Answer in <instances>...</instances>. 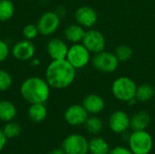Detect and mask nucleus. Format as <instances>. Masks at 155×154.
Returning a JSON list of instances; mask_svg holds the SVG:
<instances>
[{
    "instance_id": "nucleus-1",
    "label": "nucleus",
    "mask_w": 155,
    "mask_h": 154,
    "mask_svg": "<svg viewBox=\"0 0 155 154\" xmlns=\"http://www.w3.org/2000/svg\"><path fill=\"white\" fill-rule=\"evenodd\" d=\"M76 69L66 59L52 60L45 69V80L51 88L63 90L69 87L74 81Z\"/></svg>"
},
{
    "instance_id": "nucleus-2",
    "label": "nucleus",
    "mask_w": 155,
    "mask_h": 154,
    "mask_svg": "<svg viewBox=\"0 0 155 154\" xmlns=\"http://www.w3.org/2000/svg\"><path fill=\"white\" fill-rule=\"evenodd\" d=\"M22 97L30 104L45 103L51 94V87L45 79L38 76H31L23 81L20 86Z\"/></svg>"
},
{
    "instance_id": "nucleus-3",
    "label": "nucleus",
    "mask_w": 155,
    "mask_h": 154,
    "mask_svg": "<svg viewBox=\"0 0 155 154\" xmlns=\"http://www.w3.org/2000/svg\"><path fill=\"white\" fill-rule=\"evenodd\" d=\"M137 85L135 82L127 76H120L116 78L111 87L113 95L119 101L128 103L135 98Z\"/></svg>"
},
{
    "instance_id": "nucleus-4",
    "label": "nucleus",
    "mask_w": 155,
    "mask_h": 154,
    "mask_svg": "<svg viewBox=\"0 0 155 154\" xmlns=\"http://www.w3.org/2000/svg\"><path fill=\"white\" fill-rule=\"evenodd\" d=\"M129 149L134 154H149L153 146L152 135L146 131H134L128 140Z\"/></svg>"
},
{
    "instance_id": "nucleus-5",
    "label": "nucleus",
    "mask_w": 155,
    "mask_h": 154,
    "mask_svg": "<svg viewBox=\"0 0 155 154\" xmlns=\"http://www.w3.org/2000/svg\"><path fill=\"white\" fill-rule=\"evenodd\" d=\"M91 53L82 44H73L69 48L66 55V60L74 69H82L85 67L91 60Z\"/></svg>"
},
{
    "instance_id": "nucleus-6",
    "label": "nucleus",
    "mask_w": 155,
    "mask_h": 154,
    "mask_svg": "<svg viewBox=\"0 0 155 154\" xmlns=\"http://www.w3.org/2000/svg\"><path fill=\"white\" fill-rule=\"evenodd\" d=\"M119 63L120 62L116 58L114 54L104 50L98 54H95L94 56L92 58V64L94 68L104 74L115 72L119 66Z\"/></svg>"
},
{
    "instance_id": "nucleus-7",
    "label": "nucleus",
    "mask_w": 155,
    "mask_h": 154,
    "mask_svg": "<svg viewBox=\"0 0 155 154\" xmlns=\"http://www.w3.org/2000/svg\"><path fill=\"white\" fill-rule=\"evenodd\" d=\"M62 149L66 154H87L89 141L80 133H72L64 140Z\"/></svg>"
},
{
    "instance_id": "nucleus-8",
    "label": "nucleus",
    "mask_w": 155,
    "mask_h": 154,
    "mask_svg": "<svg viewBox=\"0 0 155 154\" xmlns=\"http://www.w3.org/2000/svg\"><path fill=\"white\" fill-rule=\"evenodd\" d=\"M60 23L61 17L55 13V11H47L40 15L36 25L40 34L50 36L57 31Z\"/></svg>"
},
{
    "instance_id": "nucleus-9",
    "label": "nucleus",
    "mask_w": 155,
    "mask_h": 154,
    "mask_svg": "<svg viewBox=\"0 0 155 154\" xmlns=\"http://www.w3.org/2000/svg\"><path fill=\"white\" fill-rule=\"evenodd\" d=\"M82 44L87 48L90 53L95 54L104 50L106 40L102 32L96 29H90L88 31H85V34L83 38Z\"/></svg>"
},
{
    "instance_id": "nucleus-10",
    "label": "nucleus",
    "mask_w": 155,
    "mask_h": 154,
    "mask_svg": "<svg viewBox=\"0 0 155 154\" xmlns=\"http://www.w3.org/2000/svg\"><path fill=\"white\" fill-rule=\"evenodd\" d=\"M11 54L15 59L22 62L29 61L34 58L35 54V46L30 40H21L16 42L12 49Z\"/></svg>"
},
{
    "instance_id": "nucleus-11",
    "label": "nucleus",
    "mask_w": 155,
    "mask_h": 154,
    "mask_svg": "<svg viewBox=\"0 0 155 154\" xmlns=\"http://www.w3.org/2000/svg\"><path fill=\"white\" fill-rule=\"evenodd\" d=\"M88 114L82 104H73L64 111V119L71 126H80L84 124Z\"/></svg>"
},
{
    "instance_id": "nucleus-12",
    "label": "nucleus",
    "mask_w": 155,
    "mask_h": 154,
    "mask_svg": "<svg viewBox=\"0 0 155 154\" xmlns=\"http://www.w3.org/2000/svg\"><path fill=\"white\" fill-rule=\"evenodd\" d=\"M74 19L76 24L84 28L93 27L98 21L97 12L89 5H83L78 7L74 12Z\"/></svg>"
},
{
    "instance_id": "nucleus-13",
    "label": "nucleus",
    "mask_w": 155,
    "mask_h": 154,
    "mask_svg": "<svg viewBox=\"0 0 155 154\" xmlns=\"http://www.w3.org/2000/svg\"><path fill=\"white\" fill-rule=\"evenodd\" d=\"M131 118L122 110H116L109 117L108 125L112 132L114 133H124L130 128Z\"/></svg>"
},
{
    "instance_id": "nucleus-14",
    "label": "nucleus",
    "mask_w": 155,
    "mask_h": 154,
    "mask_svg": "<svg viewBox=\"0 0 155 154\" xmlns=\"http://www.w3.org/2000/svg\"><path fill=\"white\" fill-rule=\"evenodd\" d=\"M67 44L61 38H52L46 44V52L52 60L65 59L68 52Z\"/></svg>"
},
{
    "instance_id": "nucleus-15",
    "label": "nucleus",
    "mask_w": 155,
    "mask_h": 154,
    "mask_svg": "<svg viewBox=\"0 0 155 154\" xmlns=\"http://www.w3.org/2000/svg\"><path fill=\"white\" fill-rule=\"evenodd\" d=\"M82 105L84 107L86 112L90 114L96 115L102 113L105 107V103L103 97L98 94L91 93L84 97Z\"/></svg>"
},
{
    "instance_id": "nucleus-16",
    "label": "nucleus",
    "mask_w": 155,
    "mask_h": 154,
    "mask_svg": "<svg viewBox=\"0 0 155 154\" xmlns=\"http://www.w3.org/2000/svg\"><path fill=\"white\" fill-rule=\"evenodd\" d=\"M151 123V116L145 111L135 113L130 121V128L133 131H144L148 128Z\"/></svg>"
},
{
    "instance_id": "nucleus-17",
    "label": "nucleus",
    "mask_w": 155,
    "mask_h": 154,
    "mask_svg": "<svg viewBox=\"0 0 155 154\" xmlns=\"http://www.w3.org/2000/svg\"><path fill=\"white\" fill-rule=\"evenodd\" d=\"M84 34H85L84 28L78 24L69 25L68 26L65 27L64 31V38L72 44L81 43L83 41Z\"/></svg>"
},
{
    "instance_id": "nucleus-18",
    "label": "nucleus",
    "mask_w": 155,
    "mask_h": 154,
    "mask_svg": "<svg viewBox=\"0 0 155 154\" xmlns=\"http://www.w3.org/2000/svg\"><path fill=\"white\" fill-rule=\"evenodd\" d=\"M27 114L29 119L36 123H42L47 116V109L45 103H31Z\"/></svg>"
},
{
    "instance_id": "nucleus-19",
    "label": "nucleus",
    "mask_w": 155,
    "mask_h": 154,
    "mask_svg": "<svg viewBox=\"0 0 155 154\" xmlns=\"http://www.w3.org/2000/svg\"><path fill=\"white\" fill-rule=\"evenodd\" d=\"M16 107L11 101H0V121L5 123L13 121L14 118L16 116Z\"/></svg>"
},
{
    "instance_id": "nucleus-20",
    "label": "nucleus",
    "mask_w": 155,
    "mask_h": 154,
    "mask_svg": "<svg viewBox=\"0 0 155 154\" xmlns=\"http://www.w3.org/2000/svg\"><path fill=\"white\" fill-rule=\"evenodd\" d=\"M110 150L108 143L101 137L95 136L89 141V152L91 154H109Z\"/></svg>"
},
{
    "instance_id": "nucleus-21",
    "label": "nucleus",
    "mask_w": 155,
    "mask_h": 154,
    "mask_svg": "<svg viewBox=\"0 0 155 154\" xmlns=\"http://www.w3.org/2000/svg\"><path fill=\"white\" fill-rule=\"evenodd\" d=\"M155 95V88L150 84H143L137 86L135 99L137 102L146 103L151 101Z\"/></svg>"
},
{
    "instance_id": "nucleus-22",
    "label": "nucleus",
    "mask_w": 155,
    "mask_h": 154,
    "mask_svg": "<svg viewBox=\"0 0 155 154\" xmlns=\"http://www.w3.org/2000/svg\"><path fill=\"white\" fill-rule=\"evenodd\" d=\"M84 125L85 127L86 132L92 135H97L102 132L104 128L103 121L96 115H92L90 117L88 116Z\"/></svg>"
},
{
    "instance_id": "nucleus-23",
    "label": "nucleus",
    "mask_w": 155,
    "mask_h": 154,
    "mask_svg": "<svg viewBox=\"0 0 155 154\" xmlns=\"http://www.w3.org/2000/svg\"><path fill=\"white\" fill-rule=\"evenodd\" d=\"M15 14V5L12 0H0V22L10 20Z\"/></svg>"
},
{
    "instance_id": "nucleus-24",
    "label": "nucleus",
    "mask_w": 155,
    "mask_h": 154,
    "mask_svg": "<svg viewBox=\"0 0 155 154\" xmlns=\"http://www.w3.org/2000/svg\"><path fill=\"white\" fill-rule=\"evenodd\" d=\"M2 131L7 139H13V138H16L17 136L20 135V133L22 132V127L19 123L10 121V122H7L4 125Z\"/></svg>"
},
{
    "instance_id": "nucleus-25",
    "label": "nucleus",
    "mask_w": 155,
    "mask_h": 154,
    "mask_svg": "<svg viewBox=\"0 0 155 154\" xmlns=\"http://www.w3.org/2000/svg\"><path fill=\"white\" fill-rule=\"evenodd\" d=\"M133 54H134L133 49L129 45H126V44L118 45L114 51V54H115L116 58L119 60V62L129 61L132 58Z\"/></svg>"
},
{
    "instance_id": "nucleus-26",
    "label": "nucleus",
    "mask_w": 155,
    "mask_h": 154,
    "mask_svg": "<svg viewBox=\"0 0 155 154\" xmlns=\"http://www.w3.org/2000/svg\"><path fill=\"white\" fill-rule=\"evenodd\" d=\"M13 84V77L9 72L0 69V92L7 91Z\"/></svg>"
},
{
    "instance_id": "nucleus-27",
    "label": "nucleus",
    "mask_w": 155,
    "mask_h": 154,
    "mask_svg": "<svg viewBox=\"0 0 155 154\" xmlns=\"http://www.w3.org/2000/svg\"><path fill=\"white\" fill-rule=\"evenodd\" d=\"M38 34H39V31L37 25L35 24H27L23 28V35L26 40L32 41L35 39Z\"/></svg>"
},
{
    "instance_id": "nucleus-28",
    "label": "nucleus",
    "mask_w": 155,
    "mask_h": 154,
    "mask_svg": "<svg viewBox=\"0 0 155 154\" xmlns=\"http://www.w3.org/2000/svg\"><path fill=\"white\" fill-rule=\"evenodd\" d=\"M11 53L10 48L7 44V43L4 40L0 39V63L5 61Z\"/></svg>"
},
{
    "instance_id": "nucleus-29",
    "label": "nucleus",
    "mask_w": 155,
    "mask_h": 154,
    "mask_svg": "<svg viewBox=\"0 0 155 154\" xmlns=\"http://www.w3.org/2000/svg\"><path fill=\"white\" fill-rule=\"evenodd\" d=\"M109 154H134L132 151L129 149V147H124V146H116L113 149L110 150Z\"/></svg>"
},
{
    "instance_id": "nucleus-30",
    "label": "nucleus",
    "mask_w": 155,
    "mask_h": 154,
    "mask_svg": "<svg viewBox=\"0 0 155 154\" xmlns=\"http://www.w3.org/2000/svg\"><path fill=\"white\" fill-rule=\"evenodd\" d=\"M6 140H7L6 136L5 135V133H3V131L0 130V152L5 148V146L6 144Z\"/></svg>"
},
{
    "instance_id": "nucleus-31",
    "label": "nucleus",
    "mask_w": 155,
    "mask_h": 154,
    "mask_svg": "<svg viewBox=\"0 0 155 154\" xmlns=\"http://www.w3.org/2000/svg\"><path fill=\"white\" fill-rule=\"evenodd\" d=\"M48 154H66L64 152V151L62 148H56V149H53L51 152H49Z\"/></svg>"
},
{
    "instance_id": "nucleus-32",
    "label": "nucleus",
    "mask_w": 155,
    "mask_h": 154,
    "mask_svg": "<svg viewBox=\"0 0 155 154\" xmlns=\"http://www.w3.org/2000/svg\"><path fill=\"white\" fill-rule=\"evenodd\" d=\"M55 13H56L60 17H62V16H64V15H65V8H64V7H63V6L58 7V8H57V10L55 11Z\"/></svg>"
},
{
    "instance_id": "nucleus-33",
    "label": "nucleus",
    "mask_w": 155,
    "mask_h": 154,
    "mask_svg": "<svg viewBox=\"0 0 155 154\" xmlns=\"http://www.w3.org/2000/svg\"><path fill=\"white\" fill-rule=\"evenodd\" d=\"M31 64H32V65H34V66H39V64H40V60L34 57L33 59H31Z\"/></svg>"
}]
</instances>
